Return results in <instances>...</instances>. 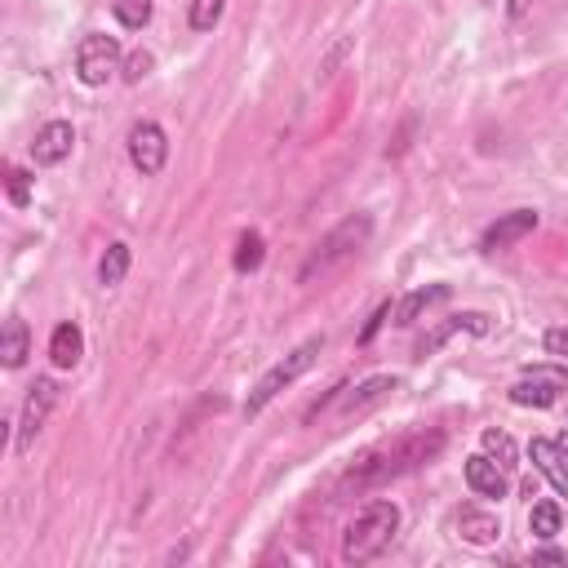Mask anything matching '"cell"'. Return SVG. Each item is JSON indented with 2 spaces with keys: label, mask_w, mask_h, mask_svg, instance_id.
I'll list each match as a JSON object with an SVG mask.
<instances>
[{
  "label": "cell",
  "mask_w": 568,
  "mask_h": 568,
  "mask_svg": "<svg viewBox=\"0 0 568 568\" xmlns=\"http://www.w3.org/2000/svg\"><path fill=\"white\" fill-rule=\"evenodd\" d=\"M506 13H510V18H524V13H528V0H510Z\"/></svg>",
  "instance_id": "cell-31"
},
{
  "label": "cell",
  "mask_w": 568,
  "mask_h": 568,
  "mask_svg": "<svg viewBox=\"0 0 568 568\" xmlns=\"http://www.w3.org/2000/svg\"><path fill=\"white\" fill-rule=\"evenodd\" d=\"M559 524H564L559 501H532V510H528V528H532V537L550 541V537L559 532Z\"/></svg>",
  "instance_id": "cell-20"
},
{
  "label": "cell",
  "mask_w": 568,
  "mask_h": 568,
  "mask_svg": "<svg viewBox=\"0 0 568 568\" xmlns=\"http://www.w3.org/2000/svg\"><path fill=\"white\" fill-rule=\"evenodd\" d=\"M151 67H155V58H151L146 49H138V53H129V58H124V80H129V84H138Z\"/></svg>",
  "instance_id": "cell-26"
},
{
  "label": "cell",
  "mask_w": 568,
  "mask_h": 568,
  "mask_svg": "<svg viewBox=\"0 0 568 568\" xmlns=\"http://www.w3.org/2000/svg\"><path fill=\"white\" fill-rule=\"evenodd\" d=\"M457 328H470V333H488V320H484V315H475V311H470V315H453L448 324H439V328H435V333H430V337L417 346V355H430V351H435V346H439L448 333H457Z\"/></svg>",
  "instance_id": "cell-19"
},
{
  "label": "cell",
  "mask_w": 568,
  "mask_h": 568,
  "mask_svg": "<svg viewBox=\"0 0 568 568\" xmlns=\"http://www.w3.org/2000/svg\"><path fill=\"white\" fill-rule=\"evenodd\" d=\"M559 448H564V457H568V430H564V435H559Z\"/></svg>",
  "instance_id": "cell-32"
},
{
  "label": "cell",
  "mask_w": 568,
  "mask_h": 568,
  "mask_svg": "<svg viewBox=\"0 0 568 568\" xmlns=\"http://www.w3.org/2000/svg\"><path fill=\"white\" fill-rule=\"evenodd\" d=\"M80 355H84V333L75 320H62L49 337V359H53V368H75Z\"/></svg>",
  "instance_id": "cell-13"
},
{
  "label": "cell",
  "mask_w": 568,
  "mask_h": 568,
  "mask_svg": "<svg viewBox=\"0 0 568 568\" xmlns=\"http://www.w3.org/2000/svg\"><path fill=\"white\" fill-rule=\"evenodd\" d=\"M320 351H324V333L306 337V342H302V346H293L284 359H275V364L257 377V386L248 390V399H244V417H257V413H262V408H266L284 386H293V382L315 364V355H320Z\"/></svg>",
  "instance_id": "cell-4"
},
{
  "label": "cell",
  "mask_w": 568,
  "mask_h": 568,
  "mask_svg": "<svg viewBox=\"0 0 568 568\" xmlns=\"http://www.w3.org/2000/svg\"><path fill=\"white\" fill-rule=\"evenodd\" d=\"M444 448V430H413V435H399L395 444H382L373 453H364L346 475H342V493H368V488H382L399 475H413L417 466H426L430 457H439Z\"/></svg>",
  "instance_id": "cell-1"
},
{
  "label": "cell",
  "mask_w": 568,
  "mask_h": 568,
  "mask_svg": "<svg viewBox=\"0 0 568 568\" xmlns=\"http://www.w3.org/2000/svg\"><path fill=\"white\" fill-rule=\"evenodd\" d=\"M111 13L124 31H142L151 22V0H111Z\"/></svg>",
  "instance_id": "cell-22"
},
{
  "label": "cell",
  "mask_w": 568,
  "mask_h": 568,
  "mask_svg": "<svg viewBox=\"0 0 568 568\" xmlns=\"http://www.w3.org/2000/svg\"><path fill=\"white\" fill-rule=\"evenodd\" d=\"M129 244L124 240H115V244H106V253H102V262H98V284L102 288H115V284H124V275H129Z\"/></svg>",
  "instance_id": "cell-18"
},
{
  "label": "cell",
  "mask_w": 568,
  "mask_h": 568,
  "mask_svg": "<svg viewBox=\"0 0 568 568\" xmlns=\"http://www.w3.org/2000/svg\"><path fill=\"white\" fill-rule=\"evenodd\" d=\"M222 13H226V0H191L186 22H191V31H213L222 22Z\"/></svg>",
  "instance_id": "cell-23"
},
{
  "label": "cell",
  "mask_w": 568,
  "mask_h": 568,
  "mask_svg": "<svg viewBox=\"0 0 568 568\" xmlns=\"http://www.w3.org/2000/svg\"><path fill=\"white\" fill-rule=\"evenodd\" d=\"M532 564H568V555L555 550V546H546V550H532Z\"/></svg>",
  "instance_id": "cell-30"
},
{
  "label": "cell",
  "mask_w": 568,
  "mask_h": 568,
  "mask_svg": "<svg viewBox=\"0 0 568 568\" xmlns=\"http://www.w3.org/2000/svg\"><path fill=\"white\" fill-rule=\"evenodd\" d=\"M262 257H266L262 235H257V231H244V235H240V244H235V257H231V262H235V271H240V275H244V271H257V266H262Z\"/></svg>",
  "instance_id": "cell-21"
},
{
  "label": "cell",
  "mask_w": 568,
  "mask_h": 568,
  "mask_svg": "<svg viewBox=\"0 0 568 568\" xmlns=\"http://www.w3.org/2000/svg\"><path fill=\"white\" fill-rule=\"evenodd\" d=\"M53 404H58V382L53 377H36L27 399H22V408H18V448H27L40 435V426L53 413Z\"/></svg>",
  "instance_id": "cell-7"
},
{
  "label": "cell",
  "mask_w": 568,
  "mask_h": 568,
  "mask_svg": "<svg viewBox=\"0 0 568 568\" xmlns=\"http://www.w3.org/2000/svg\"><path fill=\"white\" fill-rule=\"evenodd\" d=\"M71 146H75V129H71V120H49V124L36 129L31 160H36L40 169H53V164H62V160L71 155Z\"/></svg>",
  "instance_id": "cell-8"
},
{
  "label": "cell",
  "mask_w": 568,
  "mask_h": 568,
  "mask_svg": "<svg viewBox=\"0 0 568 568\" xmlns=\"http://www.w3.org/2000/svg\"><path fill=\"white\" fill-rule=\"evenodd\" d=\"M368 235H373V217H368V213H351V217H342V222H337V226L306 253L297 280H302V284H315V280L333 275L342 262H351V257L368 244Z\"/></svg>",
  "instance_id": "cell-3"
},
{
  "label": "cell",
  "mask_w": 568,
  "mask_h": 568,
  "mask_svg": "<svg viewBox=\"0 0 568 568\" xmlns=\"http://www.w3.org/2000/svg\"><path fill=\"white\" fill-rule=\"evenodd\" d=\"M546 351L550 355H568V328H550L546 333Z\"/></svg>",
  "instance_id": "cell-29"
},
{
  "label": "cell",
  "mask_w": 568,
  "mask_h": 568,
  "mask_svg": "<svg viewBox=\"0 0 568 568\" xmlns=\"http://www.w3.org/2000/svg\"><path fill=\"white\" fill-rule=\"evenodd\" d=\"M559 395H564V390H559L555 382L532 377V373H519V382L510 386V404H519V408H550Z\"/></svg>",
  "instance_id": "cell-15"
},
{
  "label": "cell",
  "mask_w": 568,
  "mask_h": 568,
  "mask_svg": "<svg viewBox=\"0 0 568 568\" xmlns=\"http://www.w3.org/2000/svg\"><path fill=\"white\" fill-rule=\"evenodd\" d=\"M528 457H532V470H541L550 479V488L559 497H568V457L559 448V439H546V435H532L528 444Z\"/></svg>",
  "instance_id": "cell-11"
},
{
  "label": "cell",
  "mask_w": 568,
  "mask_h": 568,
  "mask_svg": "<svg viewBox=\"0 0 568 568\" xmlns=\"http://www.w3.org/2000/svg\"><path fill=\"white\" fill-rule=\"evenodd\" d=\"M27 355H31L27 320L9 315V320H4V337H0V359H4V368H22V364H27Z\"/></svg>",
  "instance_id": "cell-16"
},
{
  "label": "cell",
  "mask_w": 568,
  "mask_h": 568,
  "mask_svg": "<svg viewBox=\"0 0 568 568\" xmlns=\"http://www.w3.org/2000/svg\"><path fill=\"white\" fill-rule=\"evenodd\" d=\"M524 373H532V377H546V382H555L559 390H568V368H564V364H528Z\"/></svg>",
  "instance_id": "cell-27"
},
{
  "label": "cell",
  "mask_w": 568,
  "mask_h": 568,
  "mask_svg": "<svg viewBox=\"0 0 568 568\" xmlns=\"http://www.w3.org/2000/svg\"><path fill=\"white\" fill-rule=\"evenodd\" d=\"M390 315H395V302H382V306H377V311H373V320H368V324H364V333H359V342H364V346H368V342H373V333H377V328H382V324H386V320H390Z\"/></svg>",
  "instance_id": "cell-28"
},
{
  "label": "cell",
  "mask_w": 568,
  "mask_h": 568,
  "mask_svg": "<svg viewBox=\"0 0 568 568\" xmlns=\"http://www.w3.org/2000/svg\"><path fill=\"white\" fill-rule=\"evenodd\" d=\"M4 186H9V200H13L18 209L31 200V173H22V169H9V173H4Z\"/></svg>",
  "instance_id": "cell-25"
},
{
  "label": "cell",
  "mask_w": 568,
  "mask_h": 568,
  "mask_svg": "<svg viewBox=\"0 0 568 568\" xmlns=\"http://www.w3.org/2000/svg\"><path fill=\"white\" fill-rule=\"evenodd\" d=\"M484 453L501 466V470H510V466H519L515 462V439L506 435V430H484Z\"/></svg>",
  "instance_id": "cell-24"
},
{
  "label": "cell",
  "mask_w": 568,
  "mask_h": 568,
  "mask_svg": "<svg viewBox=\"0 0 568 568\" xmlns=\"http://www.w3.org/2000/svg\"><path fill=\"white\" fill-rule=\"evenodd\" d=\"M532 231H537V213H532V209H510V213H501V217L479 235V248H484V253H501V248L519 244V240L532 235Z\"/></svg>",
  "instance_id": "cell-9"
},
{
  "label": "cell",
  "mask_w": 568,
  "mask_h": 568,
  "mask_svg": "<svg viewBox=\"0 0 568 568\" xmlns=\"http://www.w3.org/2000/svg\"><path fill=\"white\" fill-rule=\"evenodd\" d=\"M399 532V506L386 497H373L342 532V559L346 564H373L377 555H386V546Z\"/></svg>",
  "instance_id": "cell-2"
},
{
  "label": "cell",
  "mask_w": 568,
  "mask_h": 568,
  "mask_svg": "<svg viewBox=\"0 0 568 568\" xmlns=\"http://www.w3.org/2000/svg\"><path fill=\"white\" fill-rule=\"evenodd\" d=\"M129 164L142 173V178H155L160 169H164V160H169V138H164V129L155 124V120H138L133 129H129Z\"/></svg>",
  "instance_id": "cell-6"
},
{
  "label": "cell",
  "mask_w": 568,
  "mask_h": 568,
  "mask_svg": "<svg viewBox=\"0 0 568 568\" xmlns=\"http://www.w3.org/2000/svg\"><path fill=\"white\" fill-rule=\"evenodd\" d=\"M457 532L470 541V546H493L501 537V519L488 515V510H475V506H462L457 510Z\"/></svg>",
  "instance_id": "cell-14"
},
{
  "label": "cell",
  "mask_w": 568,
  "mask_h": 568,
  "mask_svg": "<svg viewBox=\"0 0 568 568\" xmlns=\"http://www.w3.org/2000/svg\"><path fill=\"white\" fill-rule=\"evenodd\" d=\"M444 297H448V284H430V288H413V293H408L404 302H395V315H390V320H395L399 328H408V324H413V320H417V315H422L426 306H435V302H444Z\"/></svg>",
  "instance_id": "cell-17"
},
{
  "label": "cell",
  "mask_w": 568,
  "mask_h": 568,
  "mask_svg": "<svg viewBox=\"0 0 568 568\" xmlns=\"http://www.w3.org/2000/svg\"><path fill=\"white\" fill-rule=\"evenodd\" d=\"M395 390H399V377H390V373L368 377V382H359V386H342V395H346L342 417H359V413L377 408V404H382L386 395H395Z\"/></svg>",
  "instance_id": "cell-12"
},
{
  "label": "cell",
  "mask_w": 568,
  "mask_h": 568,
  "mask_svg": "<svg viewBox=\"0 0 568 568\" xmlns=\"http://www.w3.org/2000/svg\"><path fill=\"white\" fill-rule=\"evenodd\" d=\"M115 71H120V40L106 36V31L80 36V44H75V75H80V84L102 89Z\"/></svg>",
  "instance_id": "cell-5"
},
{
  "label": "cell",
  "mask_w": 568,
  "mask_h": 568,
  "mask_svg": "<svg viewBox=\"0 0 568 568\" xmlns=\"http://www.w3.org/2000/svg\"><path fill=\"white\" fill-rule=\"evenodd\" d=\"M462 470H466L470 493H475V497H484V501H501V497H506V488H510V484H506V470H501L488 453H470Z\"/></svg>",
  "instance_id": "cell-10"
}]
</instances>
